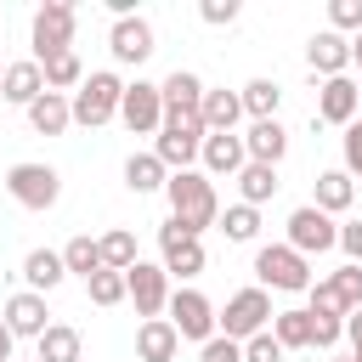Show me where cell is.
Returning <instances> with one entry per match:
<instances>
[{
    "instance_id": "cell-1",
    "label": "cell",
    "mask_w": 362,
    "mask_h": 362,
    "mask_svg": "<svg viewBox=\"0 0 362 362\" xmlns=\"http://www.w3.org/2000/svg\"><path fill=\"white\" fill-rule=\"evenodd\" d=\"M164 198H170V221H175L187 238H204V226L221 221V198H215V181H209L204 170H181V175H170Z\"/></svg>"
},
{
    "instance_id": "cell-2",
    "label": "cell",
    "mask_w": 362,
    "mask_h": 362,
    "mask_svg": "<svg viewBox=\"0 0 362 362\" xmlns=\"http://www.w3.org/2000/svg\"><path fill=\"white\" fill-rule=\"evenodd\" d=\"M255 277H260V288L300 294V288H311V260L288 243H260L255 249Z\"/></svg>"
},
{
    "instance_id": "cell-3",
    "label": "cell",
    "mask_w": 362,
    "mask_h": 362,
    "mask_svg": "<svg viewBox=\"0 0 362 362\" xmlns=\"http://www.w3.org/2000/svg\"><path fill=\"white\" fill-rule=\"evenodd\" d=\"M74 124H85V130H96V124H107V119H119V102H124V79L119 74H90L74 96Z\"/></svg>"
},
{
    "instance_id": "cell-4",
    "label": "cell",
    "mask_w": 362,
    "mask_h": 362,
    "mask_svg": "<svg viewBox=\"0 0 362 362\" xmlns=\"http://www.w3.org/2000/svg\"><path fill=\"white\" fill-rule=\"evenodd\" d=\"M272 294L266 288H238L232 300H226V311H221V334L226 339H238V345H249L255 334H266L272 328Z\"/></svg>"
},
{
    "instance_id": "cell-5",
    "label": "cell",
    "mask_w": 362,
    "mask_h": 362,
    "mask_svg": "<svg viewBox=\"0 0 362 362\" xmlns=\"http://www.w3.org/2000/svg\"><path fill=\"white\" fill-rule=\"evenodd\" d=\"M311 311L317 317H351V311H362V266H339V272H328L322 283H311Z\"/></svg>"
},
{
    "instance_id": "cell-6",
    "label": "cell",
    "mask_w": 362,
    "mask_h": 362,
    "mask_svg": "<svg viewBox=\"0 0 362 362\" xmlns=\"http://www.w3.org/2000/svg\"><path fill=\"white\" fill-rule=\"evenodd\" d=\"M6 192L23 204V209H51L62 198V175L51 164H11L6 170Z\"/></svg>"
},
{
    "instance_id": "cell-7",
    "label": "cell",
    "mask_w": 362,
    "mask_h": 362,
    "mask_svg": "<svg viewBox=\"0 0 362 362\" xmlns=\"http://www.w3.org/2000/svg\"><path fill=\"white\" fill-rule=\"evenodd\" d=\"M34 62H45V57H57V51H74V6L68 0H45L40 11H34Z\"/></svg>"
},
{
    "instance_id": "cell-8",
    "label": "cell",
    "mask_w": 362,
    "mask_h": 362,
    "mask_svg": "<svg viewBox=\"0 0 362 362\" xmlns=\"http://www.w3.org/2000/svg\"><path fill=\"white\" fill-rule=\"evenodd\" d=\"M119 119H124V130H130V136H158V130H164V90H158L153 79L124 85Z\"/></svg>"
},
{
    "instance_id": "cell-9",
    "label": "cell",
    "mask_w": 362,
    "mask_h": 362,
    "mask_svg": "<svg viewBox=\"0 0 362 362\" xmlns=\"http://www.w3.org/2000/svg\"><path fill=\"white\" fill-rule=\"evenodd\" d=\"M288 249H300L305 260L339 249V226H334V215H322L317 204H300V209L288 215Z\"/></svg>"
},
{
    "instance_id": "cell-10",
    "label": "cell",
    "mask_w": 362,
    "mask_h": 362,
    "mask_svg": "<svg viewBox=\"0 0 362 362\" xmlns=\"http://www.w3.org/2000/svg\"><path fill=\"white\" fill-rule=\"evenodd\" d=\"M170 322H175L181 339H198V345H209V339L221 334V317H215V305H209L198 288H175V294H170Z\"/></svg>"
},
{
    "instance_id": "cell-11",
    "label": "cell",
    "mask_w": 362,
    "mask_h": 362,
    "mask_svg": "<svg viewBox=\"0 0 362 362\" xmlns=\"http://www.w3.org/2000/svg\"><path fill=\"white\" fill-rule=\"evenodd\" d=\"M124 283H130V300H136V317H158V311H170V272L164 266H153V260H136L130 272H124Z\"/></svg>"
},
{
    "instance_id": "cell-12",
    "label": "cell",
    "mask_w": 362,
    "mask_h": 362,
    "mask_svg": "<svg viewBox=\"0 0 362 362\" xmlns=\"http://www.w3.org/2000/svg\"><path fill=\"white\" fill-rule=\"evenodd\" d=\"M356 113H362V85H356L351 74H339V79H322V90H317V119L345 130Z\"/></svg>"
},
{
    "instance_id": "cell-13",
    "label": "cell",
    "mask_w": 362,
    "mask_h": 362,
    "mask_svg": "<svg viewBox=\"0 0 362 362\" xmlns=\"http://www.w3.org/2000/svg\"><path fill=\"white\" fill-rule=\"evenodd\" d=\"M158 255H164V272H170V277H198V272H204V243L187 238L175 221L158 226Z\"/></svg>"
},
{
    "instance_id": "cell-14",
    "label": "cell",
    "mask_w": 362,
    "mask_h": 362,
    "mask_svg": "<svg viewBox=\"0 0 362 362\" xmlns=\"http://www.w3.org/2000/svg\"><path fill=\"white\" fill-rule=\"evenodd\" d=\"M107 51H113L119 62L141 68V62L153 57V23H147V17H113V28H107Z\"/></svg>"
},
{
    "instance_id": "cell-15",
    "label": "cell",
    "mask_w": 362,
    "mask_h": 362,
    "mask_svg": "<svg viewBox=\"0 0 362 362\" xmlns=\"http://www.w3.org/2000/svg\"><path fill=\"white\" fill-rule=\"evenodd\" d=\"M6 328H11L17 339H40V334L51 328V311H45V294H34V288H23V294H11V300H6Z\"/></svg>"
},
{
    "instance_id": "cell-16",
    "label": "cell",
    "mask_w": 362,
    "mask_h": 362,
    "mask_svg": "<svg viewBox=\"0 0 362 362\" xmlns=\"http://www.w3.org/2000/svg\"><path fill=\"white\" fill-rule=\"evenodd\" d=\"M305 62H311V74H322V79H339V74L351 68V40H345V34H334V28H322V34H311V45H305Z\"/></svg>"
},
{
    "instance_id": "cell-17",
    "label": "cell",
    "mask_w": 362,
    "mask_h": 362,
    "mask_svg": "<svg viewBox=\"0 0 362 362\" xmlns=\"http://www.w3.org/2000/svg\"><path fill=\"white\" fill-rule=\"evenodd\" d=\"M243 147H249V164H283V153H288V130H283V119H255L249 124V136H243Z\"/></svg>"
},
{
    "instance_id": "cell-18",
    "label": "cell",
    "mask_w": 362,
    "mask_h": 362,
    "mask_svg": "<svg viewBox=\"0 0 362 362\" xmlns=\"http://www.w3.org/2000/svg\"><path fill=\"white\" fill-rule=\"evenodd\" d=\"M198 119H204V130H209V136H232V124L243 119V96H238V90H226V85H215V90H204Z\"/></svg>"
},
{
    "instance_id": "cell-19",
    "label": "cell",
    "mask_w": 362,
    "mask_h": 362,
    "mask_svg": "<svg viewBox=\"0 0 362 362\" xmlns=\"http://www.w3.org/2000/svg\"><path fill=\"white\" fill-rule=\"evenodd\" d=\"M0 96L17 102V107H34V102L45 96V74H40V62H34V57H28V62H6V85H0Z\"/></svg>"
},
{
    "instance_id": "cell-20",
    "label": "cell",
    "mask_w": 362,
    "mask_h": 362,
    "mask_svg": "<svg viewBox=\"0 0 362 362\" xmlns=\"http://www.w3.org/2000/svg\"><path fill=\"white\" fill-rule=\"evenodd\" d=\"M175 351H181V334H175L170 317H153V322L136 328V356H141V362H170Z\"/></svg>"
},
{
    "instance_id": "cell-21",
    "label": "cell",
    "mask_w": 362,
    "mask_h": 362,
    "mask_svg": "<svg viewBox=\"0 0 362 362\" xmlns=\"http://www.w3.org/2000/svg\"><path fill=\"white\" fill-rule=\"evenodd\" d=\"M158 90H164V113H198V107H204V90H209V85H204V79H198L192 68H175V74H170V79H164Z\"/></svg>"
},
{
    "instance_id": "cell-22",
    "label": "cell",
    "mask_w": 362,
    "mask_h": 362,
    "mask_svg": "<svg viewBox=\"0 0 362 362\" xmlns=\"http://www.w3.org/2000/svg\"><path fill=\"white\" fill-rule=\"evenodd\" d=\"M204 170L209 175H238L243 164H249V147H243V136H204Z\"/></svg>"
},
{
    "instance_id": "cell-23",
    "label": "cell",
    "mask_w": 362,
    "mask_h": 362,
    "mask_svg": "<svg viewBox=\"0 0 362 362\" xmlns=\"http://www.w3.org/2000/svg\"><path fill=\"white\" fill-rule=\"evenodd\" d=\"M28 124H34L40 136H62V130L74 124V102H68L62 90H45V96L28 107Z\"/></svg>"
},
{
    "instance_id": "cell-24",
    "label": "cell",
    "mask_w": 362,
    "mask_h": 362,
    "mask_svg": "<svg viewBox=\"0 0 362 362\" xmlns=\"http://www.w3.org/2000/svg\"><path fill=\"white\" fill-rule=\"evenodd\" d=\"M322 215H345L351 204H356V181L345 175V170H322L317 175V198H311Z\"/></svg>"
},
{
    "instance_id": "cell-25",
    "label": "cell",
    "mask_w": 362,
    "mask_h": 362,
    "mask_svg": "<svg viewBox=\"0 0 362 362\" xmlns=\"http://www.w3.org/2000/svg\"><path fill=\"white\" fill-rule=\"evenodd\" d=\"M23 277H28V288H34V294H51V288L68 277V266H62V249H28V260H23Z\"/></svg>"
},
{
    "instance_id": "cell-26",
    "label": "cell",
    "mask_w": 362,
    "mask_h": 362,
    "mask_svg": "<svg viewBox=\"0 0 362 362\" xmlns=\"http://www.w3.org/2000/svg\"><path fill=\"white\" fill-rule=\"evenodd\" d=\"M124 187L141 198V192H158V187H170V170L158 164V153H130L124 158Z\"/></svg>"
},
{
    "instance_id": "cell-27",
    "label": "cell",
    "mask_w": 362,
    "mask_h": 362,
    "mask_svg": "<svg viewBox=\"0 0 362 362\" xmlns=\"http://www.w3.org/2000/svg\"><path fill=\"white\" fill-rule=\"evenodd\" d=\"M34 362H79V328L51 322V328L34 339Z\"/></svg>"
},
{
    "instance_id": "cell-28",
    "label": "cell",
    "mask_w": 362,
    "mask_h": 362,
    "mask_svg": "<svg viewBox=\"0 0 362 362\" xmlns=\"http://www.w3.org/2000/svg\"><path fill=\"white\" fill-rule=\"evenodd\" d=\"M96 243H102V272H130V266L141 260V255H136V232H130V226H107Z\"/></svg>"
},
{
    "instance_id": "cell-29",
    "label": "cell",
    "mask_w": 362,
    "mask_h": 362,
    "mask_svg": "<svg viewBox=\"0 0 362 362\" xmlns=\"http://www.w3.org/2000/svg\"><path fill=\"white\" fill-rule=\"evenodd\" d=\"M238 96H243V113H249V119H277V107H283V85H277V79H266V74H260V79H249Z\"/></svg>"
},
{
    "instance_id": "cell-30",
    "label": "cell",
    "mask_w": 362,
    "mask_h": 362,
    "mask_svg": "<svg viewBox=\"0 0 362 362\" xmlns=\"http://www.w3.org/2000/svg\"><path fill=\"white\" fill-rule=\"evenodd\" d=\"M62 266H68V272H79V277L90 283V277L102 272V243H96L90 232H79V238H68V243H62Z\"/></svg>"
},
{
    "instance_id": "cell-31",
    "label": "cell",
    "mask_w": 362,
    "mask_h": 362,
    "mask_svg": "<svg viewBox=\"0 0 362 362\" xmlns=\"http://www.w3.org/2000/svg\"><path fill=\"white\" fill-rule=\"evenodd\" d=\"M40 74H45V90H79V85H85V68H79V57H74V51L45 57V62H40Z\"/></svg>"
},
{
    "instance_id": "cell-32",
    "label": "cell",
    "mask_w": 362,
    "mask_h": 362,
    "mask_svg": "<svg viewBox=\"0 0 362 362\" xmlns=\"http://www.w3.org/2000/svg\"><path fill=\"white\" fill-rule=\"evenodd\" d=\"M277 187H283V181H277L272 164H243V170H238V192H243V204H255V209H260Z\"/></svg>"
},
{
    "instance_id": "cell-33",
    "label": "cell",
    "mask_w": 362,
    "mask_h": 362,
    "mask_svg": "<svg viewBox=\"0 0 362 362\" xmlns=\"http://www.w3.org/2000/svg\"><path fill=\"white\" fill-rule=\"evenodd\" d=\"M272 334H277L283 351H311V311H277Z\"/></svg>"
},
{
    "instance_id": "cell-34",
    "label": "cell",
    "mask_w": 362,
    "mask_h": 362,
    "mask_svg": "<svg viewBox=\"0 0 362 362\" xmlns=\"http://www.w3.org/2000/svg\"><path fill=\"white\" fill-rule=\"evenodd\" d=\"M221 232H226V243H255V232H260V209H255V204H232V209L221 215Z\"/></svg>"
},
{
    "instance_id": "cell-35",
    "label": "cell",
    "mask_w": 362,
    "mask_h": 362,
    "mask_svg": "<svg viewBox=\"0 0 362 362\" xmlns=\"http://www.w3.org/2000/svg\"><path fill=\"white\" fill-rule=\"evenodd\" d=\"M85 294H90L96 305H119V300H130V283H124V272H96V277L85 283Z\"/></svg>"
},
{
    "instance_id": "cell-36",
    "label": "cell",
    "mask_w": 362,
    "mask_h": 362,
    "mask_svg": "<svg viewBox=\"0 0 362 362\" xmlns=\"http://www.w3.org/2000/svg\"><path fill=\"white\" fill-rule=\"evenodd\" d=\"M328 28L345 34V40H356L362 34V0H328Z\"/></svg>"
},
{
    "instance_id": "cell-37",
    "label": "cell",
    "mask_w": 362,
    "mask_h": 362,
    "mask_svg": "<svg viewBox=\"0 0 362 362\" xmlns=\"http://www.w3.org/2000/svg\"><path fill=\"white\" fill-rule=\"evenodd\" d=\"M305 311H311V305H305ZM339 339H345V317H317V311H311V345L328 351V345H339Z\"/></svg>"
},
{
    "instance_id": "cell-38",
    "label": "cell",
    "mask_w": 362,
    "mask_h": 362,
    "mask_svg": "<svg viewBox=\"0 0 362 362\" xmlns=\"http://www.w3.org/2000/svg\"><path fill=\"white\" fill-rule=\"evenodd\" d=\"M243 362H283V345H277V334L266 328V334H255L249 345H243Z\"/></svg>"
},
{
    "instance_id": "cell-39",
    "label": "cell",
    "mask_w": 362,
    "mask_h": 362,
    "mask_svg": "<svg viewBox=\"0 0 362 362\" xmlns=\"http://www.w3.org/2000/svg\"><path fill=\"white\" fill-rule=\"evenodd\" d=\"M198 362H243V345H238V339H226V334H215V339L198 351Z\"/></svg>"
},
{
    "instance_id": "cell-40",
    "label": "cell",
    "mask_w": 362,
    "mask_h": 362,
    "mask_svg": "<svg viewBox=\"0 0 362 362\" xmlns=\"http://www.w3.org/2000/svg\"><path fill=\"white\" fill-rule=\"evenodd\" d=\"M198 17H204L209 28H226V23H238V0H204Z\"/></svg>"
},
{
    "instance_id": "cell-41",
    "label": "cell",
    "mask_w": 362,
    "mask_h": 362,
    "mask_svg": "<svg viewBox=\"0 0 362 362\" xmlns=\"http://www.w3.org/2000/svg\"><path fill=\"white\" fill-rule=\"evenodd\" d=\"M345 175H362V119L345 124Z\"/></svg>"
},
{
    "instance_id": "cell-42",
    "label": "cell",
    "mask_w": 362,
    "mask_h": 362,
    "mask_svg": "<svg viewBox=\"0 0 362 362\" xmlns=\"http://www.w3.org/2000/svg\"><path fill=\"white\" fill-rule=\"evenodd\" d=\"M339 249L351 255V266H362V221H345L339 226Z\"/></svg>"
},
{
    "instance_id": "cell-43",
    "label": "cell",
    "mask_w": 362,
    "mask_h": 362,
    "mask_svg": "<svg viewBox=\"0 0 362 362\" xmlns=\"http://www.w3.org/2000/svg\"><path fill=\"white\" fill-rule=\"evenodd\" d=\"M345 339H351V356H362V311L345 317Z\"/></svg>"
},
{
    "instance_id": "cell-44",
    "label": "cell",
    "mask_w": 362,
    "mask_h": 362,
    "mask_svg": "<svg viewBox=\"0 0 362 362\" xmlns=\"http://www.w3.org/2000/svg\"><path fill=\"white\" fill-rule=\"evenodd\" d=\"M11 345H17V334H11L6 317H0V362H11Z\"/></svg>"
},
{
    "instance_id": "cell-45",
    "label": "cell",
    "mask_w": 362,
    "mask_h": 362,
    "mask_svg": "<svg viewBox=\"0 0 362 362\" xmlns=\"http://www.w3.org/2000/svg\"><path fill=\"white\" fill-rule=\"evenodd\" d=\"M351 62H356V68H362V34H356V40H351Z\"/></svg>"
},
{
    "instance_id": "cell-46",
    "label": "cell",
    "mask_w": 362,
    "mask_h": 362,
    "mask_svg": "<svg viewBox=\"0 0 362 362\" xmlns=\"http://www.w3.org/2000/svg\"><path fill=\"white\" fill-rule=\"evenodd\" d=\"M0 85H6V62H0Z\"/></svg>"
},
{
    "instance_id": "cell-47",
    "label": "cell",
    "mask_w": 362,
    "mask_h": 362,
    "mask_svg": "<svg viewBox=\"0 0 362 362\" xmlns=\"http://www.w3.org/2000/svg\"><path fill=\"white\" fill-rule=\"evenodd\" d=\"M345 362H356V356H345Z\"/></svg>"
}]
</instances>
